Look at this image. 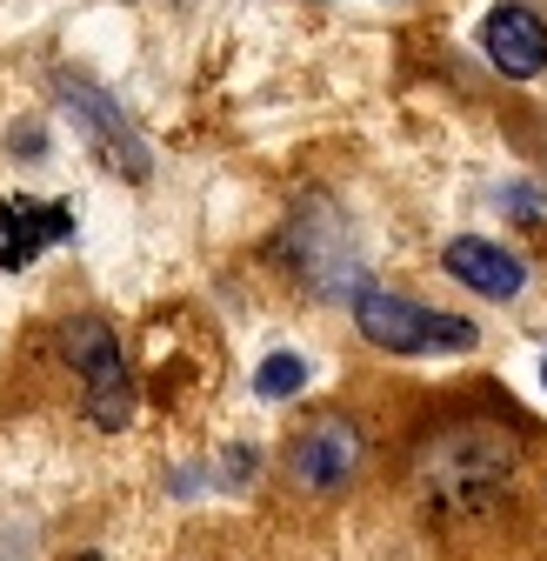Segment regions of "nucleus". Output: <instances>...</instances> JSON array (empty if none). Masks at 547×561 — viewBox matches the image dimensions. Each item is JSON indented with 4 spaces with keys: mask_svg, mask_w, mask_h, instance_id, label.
Wrapping results in <instances>:
<instances>
[{
    "mask_svg": "<svg viewBox=\"0 0 547 561\" xmlns=\"http://www.w3.org/2000/svg\"><path fill=\"white\" fill-rule=\"evenodd\" d=\"M514 481V442L488 421H461L441 428L421 455V488L441 515H494Z\"/></svg>",
    "mask_w": 547,
    "mask_h": 561,
    "instance_id": "nucleus-1",
    "label": "nucleus"
},
{
    "mask_svg": "<svg viewBox=\"0 0 547 561\" xmlns=\"http://www.w3.org/2000/svg\"><path fill=\"white\" fill-rule=\"evenodd\" d=\"M354 328H361L368 347H381V355H467V347L481 341L474 321L421 308V301L387 295V288H361L354 295Z\"/></svg>",
    "mask_w": 547,
    "mask_h": 561,
    "instance_id": "nucleus-2",
    "label": "nucleus"
},
{
    "mask_svg": "<svg viewBox=\"0 0 547 561\" xmlns=\"http://www.w3.org/2000/svg\"><path fill=\"white\" fill-rule=\"evenodd\" d=\"M361 421L340 414V408H321L314 421H301V435L288 442V474L301 495H340L354 474H361Z\"/></svg>",
    "mask_w": 547,
    "mask_h": 561,
    "instance_id": "nucleus-3",
    "label": "nucleus"
},
{
    "mask_svg": "<svg viewBox=\"0 0 547 561\" xmlns=\"http://www.w3.org/2000/svg\"><path fill=\"white\" fill-rule=\"evenodd\" d=\"M67 362L88 381V414L94 428H127L133 421V388H127V355L101 314H81L67 321Z\"/></svg>",
    "mask_w": 547,
    "mask_h": 561,
    "instance_id": "nucleus-4",
    "label": "nucleus"
},
{
    "mask_svg": "<svg viewBox=\"0 0 547 561\" xmlns=\"http://www.w3.org/2000/svg\"><path fill=\"white\" fill-rule=\"evenodd\" d=\"M74 234V207H60V201H34V194H8L0 201V267H27L40 248L67 241Z\"/></svg>",
    "mask_w": 547,
    "mask_h": 561,
    "instance_id": "nucleus-5",
    "label": "nucleus"
},
{
    "mask_svg": "<svg viewBox=\"0 0 547 561\" xmlns=\"http://www.w3.org/2000/svg\"><path fill=\"white\" fill-rule=\"evenodd\" d=\"M481 47L508 81H534L547 67V21L534 8H521V0H501L488 14V27H481Z\"/></svg>",
    "mask_w": 547,
    "mask_h": 561,
    "instance_id": "nucleus-6",
    "label": "nucleus"
},
{
    "mask_svg": "<svg viewBox=\"0 0 547 561\" xmlns=\"http://www.w3.org/2000/svg\"><path fill=\"white\" fill-rule=\"evenodd\" d=\"M441 267L461 280V288L488 295V301H514V295L527 288L521 254H508L501 241H481V234H454V241L441 248Z\"/></svg>",
    "mask_w": 547,
    "mask_h": 561,
    "instance_id": "nucleus-7",
    "label": "nucleus"
},
{
    "mask_svg": "<svg viewBox=\"0 0 547 561\" xmlns=\"http://www.w3.org/2000/svg\"><path fill=\"white\" fill-rule=\"evenodd\" d=\"M67 107L81 114V127L94 134V148H101V161H107L114 174H127V181H141V174H148V148H141V134L127 127V114H120L101 88L67 81Z\"/></svg>",
    "mask_w": 547,
    "mask_h": 561,
    "instance_id": "nucleus-8",
    "label": "nucleus"
},
{
    "mask_svg": "<svg viewBox=\"0 0 547 561\" xmlns=\"http://www.w3.org/2000/svg\"><path fill=\"white\" fill-rule=\"evenodd\" d=\"M301 388H307V362H301V355H267L260 375H254V394H260V401H288V394H301Z\"/></svg>",
    "mask_w": 547,
    "mask_h": 561,
    "instance_id": "nucleus-9",
    "label": "nucleus"
},
{
    "mask_svg": "<svg viewBox=\"0 0 547 561\" xmlns=\"http://www.w3.org/2000/svg\"><path fill=\"white\" fill-rule=\"evenodd\" d=\"M540 381H547V362H540Z\"/></svg>",
    "mask_w": 547,
    "mask_h": 561,
    "instance_id": "nucleus-10",
    "label": "nucleus"
}]
</instances>
